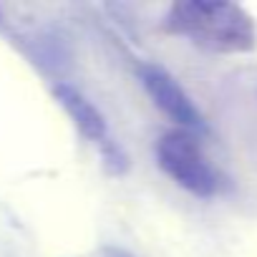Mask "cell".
<instances>
[{"instance_id": "6da1fadb", "label": "cell", "mask_w": 257, "mask_h": 257, "mask_svg": "<svg viewBox=\"0 0 257 257\" xmlns=\"http://www.w3.org/2000/svg\"><path fill=\"white\" fill-rule=\"evenodd\" d=\"M164 28L214 53H247L257 46L254 21L237 3L179 0L169 8Z\"/></svg>"}, {"instance_id": "7a4b0ae2", "label": "cell", "mask_w": 257, "mask_h": 257, "mask_svg": "<svg viewBox=\"0 0 257 257\" xmlns=\"http://www.w3.org/2000/svg\"><path fill=\"white\" fill-rule=\"evenodd\" d=\"M157 162L182 189L197 197H212L219 187L217 172L204 157L199 142L184 128L167 132L157 142Z\"/></svg>"}, {"instance_id": "3957f363", "label": "cell", "mask_w": 257, "mask_h": 257, "mask_svg": "<svg viewBox=\"0 0 257 257\" xmlns=\"http://www.w3.org/2000/svg\"><path fill=\"white\" fill-rule=\"evenodd\" d=\"M139 76H142V83H144L147 93L152 96V101L172 121H177L184 132L187 128H202L204 126L199 108L194 106V101L187 96V91L177 83V78L169 71H164L157 63H144L139 68Z\"/></svg>"}, {"instance_id": "277c9868", "label": "cell", "mask_w": 257, "mask_h": 257, "mask_svg": "<svg viewBox=\"0 0 257 257\" xmlns=\"http://www.w3.org/2000/svg\"><path fill=\"white\" fill-rule=\"evenodd\" d=\"M53 96L63 106V111L68 113V118L73 121V126L78 128L86 139H91L96 144H103L106 142L108 126H106L103 113L76 86H71V83H56L53 86Z\"/></svg>"}, {"instance_id": "5b68a950", "label": "cell", "mask_w": 257, "mask_h": 257, "mask_svg": "<svg viewBox=\"0 0 257 257\" xmlns=\"http://www.w3.org/2000/svg\"><path fill=\"white\" fill-rule=\"evenodd\" d=\"M101 257H134V254L126 252V249H121V247H103Z\"/></svg>"}]
</instances>
